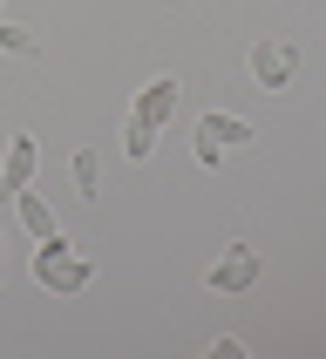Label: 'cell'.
<instances>
[{
    "label": "cell",
    "mask_w": 326,
    "mask_h": 359,
    "mask_svg": "<svg viewBox=\"0 0 326 359\" xmlns=\"http://www.w3.org/2000/svg\"><path fill=\"white\" fill-rule=\"evenodd\" d=\"M177 95H183V81H177V75H157V81H143V95H136L129 116L150 122V129H163V122L177 116Z\"/></svg>",
    "instance_id": "obj_5"
},
{
    "label": "cell",
    "mask_w": 326,
    "mask_h": 359,
    "mask_svg": "<svg viewBox=\"0 0 326 359\" xmlns=\"http://www.w3.org/2000/svg\"><path fill=\"white\" fill-rule=\"evenodd\" d=\"M41 41L27 34V27H14V20H0V55H34Z\"/></svg>",
    "instance_id": "obj_10"
},
{
    "label": "cell",
    "mask_w": 326,
    "mask_h": 359,
    "mask_svg": "<svg viewBox=\"0 0 326 359\" xmlns=\"http://www.w3.org/2000/svg\"><path fill=\"white\" fill-rule=\"evenodd\" d=\"M34 163H41L34 136H14V142H7V170H0V183H7V190H27V183H34Z\"/></svg>",
    "instance_id": "obj_6"
},
{
    "label": "cell",
    "mask_w": 326,
    "mask_h": 359,
    "mask_svg": "<svg viewBox=\"0 0 326 359\" xmlns=\"http://www.w3.org/2000/svg\"><path fill=\"white\" fill-rule=\"evenodd\" d=\"M259 271H265V258H259V251H244V244H231V251H224V258L211 264V271H204V285H211L218 299H244V292L259 285Z\"/></svg>",
    "instance_id": "obj_3"
},
{
    "label": "cell",
    "mask_w": 326,
    "mask_h": 359,
    "mask_svg": "<svg viewBox=\"0 0 326 359\" xmlns=\"http://www.w3.org/2000/svg\"><path fill=\"white\" fill-rule=\"evenodd\" d=\"M252 81H259L265 95H279V88H292V75H299V55H292V41H252Z\"/></svg>",
    "instance_id": "obj_4"
},
{
    "label": "cell",
    "mask_w": 326,
    "mask_h": 359,
    "mask_svg": "<svg viewBox=\"0 0 326 359\" xmlns=\"http://www.w3.org/2000/svg\"><path fill=\"white\" fill-rule=\"evenodd\" d=\"M211 359H244V339H231V332H224V339H211Z\"/></svg>",
    "instance_id": "obj_11"
},
{
    "label": "cell",
    "mask_w": 326,
    "mask_h": 359,
    "mask_svg": "<svg viewBox=\"0 0 326 359\" xmlns=\"http://www.w3.org/2000/svg\"><path fill=\"white\" fill-rule=\"evenodd\" d=\"M238 142H259V129H252L244 116H231V109H211V116L197 122V163L204 170H218V156L238 149Z\"/></svg>",
    "instance_id": "obj_2"
},
{
    "label": "cell",
    "mask_w": 326,
    "mask_h": 359,
    "mask_svg": "<svg viewBox=\"0 0 326 359\" xmlns=\"http://www.w3.org/2000/svg\"><path fill=\"white\" fill-rule=\"evenodd\" d=\"M157 136H163V129H150V122H136V116H129V129H122V156H129V163H143L150 149H157Z\"/></svg>",
    "instance_id": "obj_9"
},
{
    "label": "cell",
    "mask_w": 326,
    "mask_h": 359,
    "mask_svg": "<svg viewBox=\"0 0 326 359\" xmlns=\"http://www.w3.org/2000/svg\"><path fill=\"white\" fill-rule=\"evenodd\" d=\"M68 177H75V197H89V203L102 197V163H96V149H75V163H68Z\"/></svg>",
    "instance_id": "obj_8"
},
{
    "label": "cell",
    "mask_w": 326,
    "mask_h": 359,
    "mask_svg": "<svg viewBox=\"0 0 326 359\" xmlns=\"http://www.w3.org/2000/svg\"><path fill=\"white\" fill-rule=\"evenodd\" d=\"M14 203H20V224H27V238H55L61 224H55V210H48V197H34V183H27V190H14Z\"/></svg>",
    "instance_id": "obj_7"
},
{
    "label": "cell",
    "mask_w": 326,
    "mask_h": 359,
    "mask_svg": "<svg viewBox=\"0 0 326 359\" xmlns=\"http://www.w3.org/2000/svg\"><path fill=\"white\" fill-rule=\"evenodd\" d=\"M89 278H96V264L89 258H75V244L61 238H41V251H34V285H48V292H61V299H68V292H89Z\"/></svg>",
    "instance_id": "obj_1"
}]
</instances>
